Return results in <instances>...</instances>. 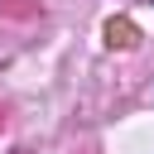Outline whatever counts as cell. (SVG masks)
<instances>
[]
</instances>
